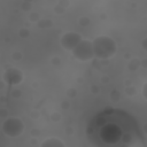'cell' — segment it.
Here are the masks:
<instances>
[{"label": "cell", "instance_id": "obj_7", "mask_svg": "<svg viewBox=\"0 0 147 147\" xmlns=\"http://www.w3.org/2000/svg\"><path fill=\"white\" fill-rule=\"evenodd\" d=\"M64 142L57 138H48L41 144V147H63Z\"/></svg>", "mask_w": 147, "mask_h": 147}, {"label": "cell", "instance_id": "obj_5", "mask_svg": "<svg viewBox=\"0 0 147 147\" xmlns=\"http://www.w3.org/2000/svg\"><path fill=\"white\" fill-rule=\"evenodd\" d=\"M82 40V37L77 32H67L61 38V45L67 51H72Z\"/></svg>", "mask_w": 147, "mask_h": 147}, {"label": "cell", "instance_id": "obj_6", "mask_svg": "<svg viewBox=\"0 0 147 147\" xmlns=\"http://www.w3.org/2000/svg\"><path fill=\"white\" fill-rule=\"evenodd\" d=\"M23 79V72L17 68H8L3 72V80L9 85H17Z\"/></svg>", "mask_w": 147, "mask_h": 147}, {"label": "cell", "instance_id": "obj_4", "mask_svg": "<svg viewBox=\"0 0 147 147\" xmlns=\"http://www.w3.org/2000/svg\"><path fill=\"white\" fill-rule=\"evenodd\" d=\"M72 55L75 59H77L78 61H90L91 59L94 57V51H93V45L92 41L86 40V39H82L79 41V44L71 51Z\"/></svg>", "mask_w": 147, "mask_h": 147}, {"label": "cell", "instance_id": "obj_3", "mask_svg": "<svg viewBox=\"0 0 147 147\" xmlns=\"http://www.w3.org/2000/svg\"><path fill=\"white\" fill-rule=\"evenodd\" d=\"M1 131L6 137L17 138L24 131V124L18 117H8L1 124Z\"/></svg>", "mask_w": 147, "mask_h": 147}, {"label": "cell", "instance_id": "obj_8", "mask_svg": "<svg viewBox=\"0 0 147 147\" xmlns=\"http://www.w3.org/2000/svg\"><path fill=\"white\" fill-rule=\"evenodd\" d=\"M142 95H144V98H145V100H147V82L144 84V86H142Z\"/></svg>", "mask_w": 147, "mask_h": 147}, {"label": "cell", "instance_id": "obj_2", "mask_svg": "<svg viewBox=\"0 0 147 147\" xmlns=\"http://www.w3.org/2000/svg\"><path fill=\"white\" fill-rule=\"evenodd\" d=\"M94 56L98 59H109L116 53V42L108 36H99L92 40Z\"/></svg>", "mask_w": 147, "mask_h": 147}, {"label": "cell", "instance_id": "obj_1", "mask_svg": "<svg viewBox=\"0 0 147 147\" xmlns=\"http://www.w3.org/2000/svg\"><path fill=\"white\" fill-rule=\"evenodd\" d=\"M86 134L96 147L144 146L137 121L122 109L108 108L98 113L88 123Z\"/></svg>", "mask_w": 147, "mask_h": 147}]
</instances>
